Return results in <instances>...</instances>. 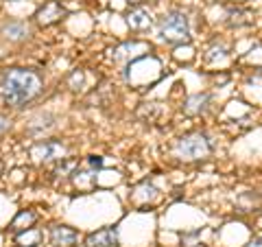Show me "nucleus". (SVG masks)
<instances>
[{
  "instance_id": "obj_1",
  "label": "nucleus",
  "mask_w": 262,
  "mask_h": 247,
  "mask_svg": "<svg viewBox=\"0 0 262 247\" xmlns=\"http://www.w3.org/2000/svg\"><path fill=\"white\" fill-rule=\"evenodd\" d=\"M44 90L39 72L31 68H9L0 75V98L5 105L22 108Z\"/></svg>"
},
{
  "instance_id": "obj_2",
  "label": "nucleus",
  "mask_w": 262,
  "mask_h": 247,
  "mask_svg": "<svg viewBox=\"0 0 262 247\" xmlns=\"http://www.w3.org/2000/svg\"><path fill=\"white\" fill-rule=\"evenodd\" d=\"M160 33L166 44H184L190 42V27L184 11H168L160 20Z\"/></svg>"
},
{
  "instance_id": "obj_3",
  "label": "nucleus",
  "mask_w": 262,
  "mask_h": 247,
  "mask_svg": "<svg viewBox=\"0 0 262 247\" xmlns=\"http://www.w3.org/2000/svg\"><path fill=\"white\" fill-rule=\"evenodd\" d=\"M210 153H212V145L208 136L201 134V131H190V134L179 138V142H177V155L188 162L206 160Z\"/></svg>"
},
{
  "instance_id": "obj_4",
  "label": "nucleus",
  "mask_w": 262,
  "mask_h": 247,
  "mask_svg": "<svg viewBox=\"0 0 262 247\" xmlns=\"http://www.w3.org/2000/svg\"><path fill=\"white\" fill-rule=\"evenodd\" d=\"M66 145L57 142V140H46V142H37L29 149V158L33 164H48V162H59L66 155Z\"/></svg>"
},
{
  "instance_id": "obj_5",
  "label": "nucleus",
  "mask_w": 262,
  "mask_h": 247,
  "mask_svg": "<svg viewBox=\"0 0 262 247\" xmlns=\"http://www.w3.org/2000/svg\"><path fill=\"white\" fill-rule=\"evenodd\" d=\"M66 13L68 11H66V7L61 3H57V0H48V3H44L37 9L35 20H37V24H42V27H53V24L59 22Z\"/></svg>"
},
{
  "instance_id": "obj_6",
  "label": "nucleus",
  "mask_w": 262,
  "mask_h": 247,
  "mask_svg": "<svg viewBox=\"0 0 262 247\" xmlns=\"http://www.w3.org/2000/svg\"><path fill=\"white\" fill-rule=\"evenodd\" d=\"M79 241V234L68 225H53L51 228V243L53 247H72Z\"/></svg>"
},
{
  "instance_id": "obj_7",
  "label": "nucleus",
  "mask_w": 262,
  "mask_h": 247,
  "mask_svg": "<svg viewBox=\"0 0 262 247\" xmlns=\"http://www.w3.org/2000/svg\"><path fill=\"white\" fill-rule=\"evenodd\" d=\"M127 24H129V29H134V31H149L153 24V15L149 9H144V7H136V9H131L127 13Z\"/></svg>"
},
{
  "instance_id": "obj_8",
  "label": "nucleus",
  "mask_w": 262,
  "mask_h": 247,
  "mask_svg": "<svg viewBox=\"0 0 262 247\" xmlns=\"http://www.w3.org/2000/svg\"><path fill=\"white\" fill-rule=\"evenodd\" d=\"M85 245L88 247H114V245H118V232L114 228H103L98 232L90 234L85 238Z\"/></svg>"
},
{
  "instance_id": "obj_9",
  "label": "nucleus",
  "mask_w": 262,
  "mask_h": 247,
  "mask_svg": "<svg viewBox=\"0 0 262 247\" xmlns=\"http://www.w3.org/2000/svg\"><path fill=\"white\" fill-rule=\"evenodd\" d=\"M29 24H24V22H9V24H5L3 27V35L7 39H11V42H22V39H27L29 37Z\"/></svg>"
},
{
  "instance_id": "obj_10",
  "label": "nucleus",
  "mask_w": 262,
  "mask_h": 247,
  "mask_svg": "<svg viewBox=\"0 0 262 247\" xmlns=\"http://www.w3.org/2000/svg\"><path fill=\"white\" fill-rule=\"evenodd\" d=\"M15 245L18 247H37L42 245V230L37 228H29L15 234Z\"/></svg>"
},
{
  "instance_id": "obj_11",
  "label": "nucleus",
  "mask_w": 262,
  "mask_h": 247,
  "mask_svg": "<svg viewBox=\"0 0 262 247\" xmlns=\"http://www.w3.org/2000/svg\"><path fill=\"white\" fill-rule=\"evenodd\" d=\"M35 221H37V215L33 210H20L18 215H15V219L11 221V230L15 234L22 232V230H29L35 225Z\"/></svg>"
},
{
  "instance_id": "obj_12",
  "label": "nucleus",
  "mask_w": 262,
  "mask_h": 247,
  "mask_svg": "<svg viewBox=\"0 0 262 247\" xmlns=\"http://www.w3.org/2000/svg\"><path fill=\"white\" fill-rule=\"evenodd\" d=\"M72 179H75L77 188H81V191H90V188H94L96 173H94V169H90V171H75V173H72Z\"/></svg>"
},
{
  "instance_id": "obj_13",
  "label": "nucleus",
  "mask_w": 262,
  "mask_h": 247,
  "mask_svg": "<svg viewBox=\"0 0 262 247\" xmlns=\"http://www.w3.org/2000/svg\"><path fill=\"white\" fill-rule=\"evenodd\" d=\"M210 103V94H194L186 101L184 105V112L186 114H201L203 110H206V105Z\"/></svg>"
},
{
  "instance_id": "obj_14",
  "label": "nucleus",
  "mask_w": 262,
  "mask_h": 247,
  "mask_svg": "<svg viewBox=\"0 0 262 247\" xmlns=\"http://www.w3.org/2000/svg\"><path fill=\"white\" fill-rule=\"evenodd\" d=\"M9 129H11V118L5 116V114H0V136H5Z\"/></svg>"
},
{
  "instance_id": "obj_15",
  "label": "nucleus",
  "mask_w": 262,
  "mask_h": 247,
  "mask_svg": "<svg viewBox=\"0 0 262 247\" xmlns=\"http://www.w3.org/2000/svg\"><path fill=\"white\" fill-rule=\"evenodd\" d=\"M88 167L98 171V169L103 167V158H101V155H90V158H88Z\"/></svg>"
},
{
  "instance_id": "obj_16",
  "label": "nucleus",
  "mask_w": 262,
  "mask_h": 247,
  "mask_svg": "<svg viewBox=\"0 0 262 247\" xmlns=\"http://www.w3.org/2000/svg\"><path fill=\"white\" fill-rule=\"evenodd\" d=\"M125 3H129V5H140V3H144V0H125Z\"/></svg>"
},
{
  "instance_id": "obj_17",
  "label": "nucleus",
  "mask_w": 262,
  "mask_h": 247,
  "mask_svg": "<svg viewBox=\"0 0 262 247\" xmlns=\"http://www.w3.org/2000/svg\"><path fill=\"white\" fill-rule=\"evenodd\" d=\"M229 3H234V5H243V3H247V0H229Z\"/></svg>"
},
{
  "instance_id": "obj_18",
  "label": "nucleus",
  "mask_w": 262,
  "mask_h": 247,
  "mask_svg": "<svg viewBox=\"0 0 262 247\" xmlns=\"http://www.w3.org/2000/svg\"><path fill=\"white\" fill-rule=\"evenodd\" d=\"M0 173H3V162H0Z\"/></svg>"
}]
</instances>
